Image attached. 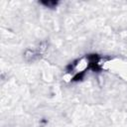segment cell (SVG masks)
I'll use <instances>...</instances> for the list:
<instances>
[{"mask_svg":"<svg viewBox=\"0 0 127 127\" xmlns=\"http://www.w3.org/2000/svg\"><path fill=\"white\" fill-rule=\"evenodd\" d=\"M43 4L47 5V6H54V5H57V2H43Z\"/></svg>","mask_w":127,"mask_h":127,"instance_id":"1","label":"cell"}]
</instances>
